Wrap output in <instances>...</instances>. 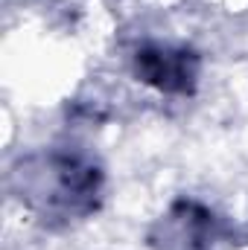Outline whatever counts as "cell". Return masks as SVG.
<instances>
[{"mask_svg": "<svg viewBox=\"0 0 248 250\" xmlns=\"http://www.w3.org/2000/svg\"><path fill=\"white\" fill-rule=\"evenodd\" d=\"M9 195L47 230H70L99 212L105 198L102 163L70 146L21 154L6 172Z\"/></svg>", "mask_w": 248, "mask_h": 250, "instance_id": "6da1fadb", "label": "cell"}, {"mask_svg": "<svg viewBox=\"0 0 248 250\" xmlns=\"http://www.w3.org/2000/svg\"><path fill=\"white\" fill-rule=\"evenodd\" d=\"M225 239V224L216 209L193 195L175 198L149 227V250H216Z\"/></svg>", "mask_w": 248, "mask_h": 250, "instance_id": "7a4b0ae2", "label": "cell"}, {"mask_svg": "<svg viewBox=\"0 0 248 250\" xmlns=\"http://www.w3.org/2000/svg\"><path fill=\"white\" fill-rule=\"evenodd\" d=\"M131 76L161 96H193L201 76V56L175 41H140L131 53Z\"/></svg>", "mask_w": 248, "mask_h": 250, "instance_id": "3957f363", "label": "cell"}]
</instances>
